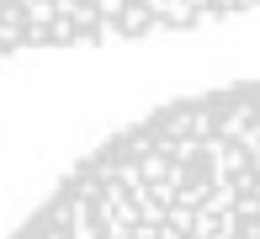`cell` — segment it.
<instances>
[{"label":"cell","instance_id":"6da1fadb","mask_svg":"<svg viewBox=\"0 0 260 239\" xmlns=\"http://www.w3.org/2000/svg\"><path fill=\"white\" fill-rule=\"evenodd\" d=\"M11 239H260V80L144 112L96 143Z\"/></svg>","mask_w":260,"mask_h":239},{"label":"cell","instance_id":"7a4b0ae2","mask_svg":"<svg viewBox=\"0 0 260 239\" xmlns=\"http://www.w3.org/2000/svg\"><path fill=\"white\" fill-rule=\"evenodd\" d=\"M255 6L260 0H0V58L170 38Z\"/></svg>","mask_w":260,"mask_h":239}]
</instances>
